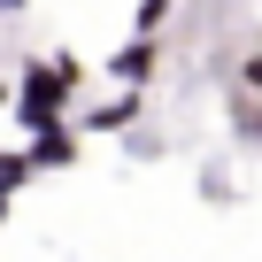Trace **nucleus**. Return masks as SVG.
<instances>
[{
	"label": "nucleus",
	"mask_w": 262,
	"mask_h": 262,
	"mask_svg": "<svg viewBox=\"0 0 262 262\" xmlns=\"http://www.w3.org/2000/svg\"><path fill=\"white\" fill-rule=\"evenodd\" d=\"M239 93H254V100H262V47H254V54L239 62Z\"/></svg>",
	"instance_id": "nucleus-6"
},
{
	"label": "nucleus",
	"mask_w": 262,
	"mask_h": 262,
	"mask_svg": "<svg viewBox=\"0 0 262 262\" xmlns=\"http://www.w3.org/2000/svg\"><path fill=\"white\" fill-rule=\"evenodd\" d=\"M0 224H8V193H0Z\"/></svg>",
	"instance_id": "nucleus-9"
},
{
	"label": "nucleus",
	"mask_w": 262,
	"mask_h": 262,
	"mask_svg": "<svg viewBox=\"0 0 262 262\" xmlns=\"http://www.w3.org/2000/svg\"><path fill=\"white\" fill-rule=\"evenodd\" d=\"M170 16H178V0H139V8H131V31L162 39V31H170Z\"/></svg>",
	"instance_id": "nucleus-5"
},
{
	"label": "nucleus",
	"mask_w": 262,
	"mask_h": 262,
	"mask_svg": "<svg viewBox=\"0 0 262 262\" xmlns=\"http://www.w3.org/2000/svg\"><path fill=\"white\" fill-rule=\"evenodd\" d=\"M155 70H162V39H147V31H131V39L100 62V77H108L116 93H147V85H155Z\"/></svg>",
	"instance_id": "nucleus-2"
},
{
	"label": "nucleus",
	"mask_w": 262,
	"mask_h": 262,
	"mask_svg": "<svg viewBox=\"0 0 262 262\" xmlns=\"http://www.w3.org/2000/svg\"><path fill=\"white\" fill-rule=\"evenodd\" d=\"M85 93V62L77 54H31L16 77H8V116L24 123V139H39V131H62L70 123V100Z\"/></svg>",
	"instance_id": "nucleus-1"
},
{
	"label": "nucleus",
	"mask_w": 262,
	"mask_h": 262,
	"mask_svg": "<svg viewBox=\"0 0 262 262\" xmlns=\"http://www.w3.org/2000/svg\"><path fill=\"white\" fill-rule=\"evenodd\" d=\"M24 8H31V0H0V16H24Z\"/></svg>",
	"instance_id": "nucleus-8"
},
{
	"label": "nucleus",
	"mask_w": 262,
	"mask_h": 262,
	"mask_svg": "<svg viewBox=\"0 0 262 262\" xmlns=\"http://www.w3.org/2000/svg\"><path fill=\"white\" fill-rule=\"evenodd\" d=\"M239 139H254V147H262V108H254V116L239 123Z\"/></svg>",
	"instance_id": "nucleus-7"
},
{
	"label": "nucleus",
	"mask_w": 262,
	"mask_h": 262,
	"mask_svg": "<svg viewBox=\"0 0 262 262\" xmlns=\"http://www.w3.org/2000/svg\"><path fill=\"white\" fill-rule=\"evenodd\" d=\"M139 100H147V93H116V100H100V108L70 116V131H123V123H139Z\"/></svg>",
	"instance_id": "nucleus-4"
},
{
	"label": "nucleus",
	"mask_w": 262,
	"mask_h": 262,
	"mask_svg": "<svg viewBox=\"0 0 262 262\" xmlns=\"http://www.w3.org/2000/svg\"><path fill=\"white\" fill-rule=\"evenodd\" d=\"M24 162H31V178H39V170H70V162H77V131L62 123V131H39V139H24Z\"/></svg>",
	"instance_id": "nucleus-3"
},
{
	"label": "nucleus",
	"mask_w": 262,
	"mask_h": 262,
	"mask_svg": "<svg viewBox=\"0 0 262 262\" xmlns=\"http://www.w3.org/2000/svg\"><path fill=\"white\" fill-rule=\"evenodd\" d=\"M0 108H8V77H0Z\"/></svg>",
	"instance_id": "nucleus-10"
}]
</instances>
